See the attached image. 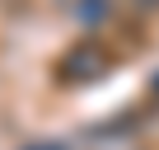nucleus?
Segmentation results:
<instances>
[{
    "mask_svg": "<svg viewBox=\"0 0 159 150\" xmlns=\"http://www.w3.org/2000/svg\"><path fill=\"white\" fill-rule=\"evenodd\" d=\"M33 150H56V145H33Z\"/></svg>",
    "mask_w": 159,
    "mask_h": 150,
    "instance_id": "f257e3e1",
    "label": "nucleus"
}]
</instances>
